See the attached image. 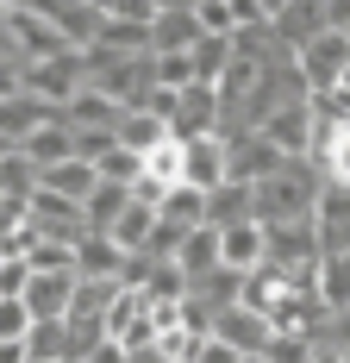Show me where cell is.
<instances>
[{"label": "cell", "mask_w": 350, "mask_h": 363, "mask_svg": "<svg viewBox=\"0 0 350 363\" xmlns=\"http://www.w3.org/2000/svg\"><path fill=\"white\" fill-rule=\"evenodd\" d=\"M319 188H325V176H319L313 163H281L269 182L250 188V219H256V225H294V219H313Z\"/></svg>", "instance_id": "cell-1"}, {"label": "cell", "mask_w": 350, "mask_h": 363, "mask_svg": "<svg viewBox=\"0 0 350 363\" xmlns=\"http://www.w3.org/2000/svg\"><path fill=\"white\" fill-rule=\"evenodd\" d=\"M6 50H13L19 63H50V57H63L69 44H63L57 26H50V6L13 0V6H6Z\"/></svg>", "instance_id": "cell-2"}, {"label": "cell", "mask_w": 350, "mask_h": 363, "mask_svg": "<svg viewBox=\"0 0 350 363\" xmlns=\"http://www.w3.org/2000/svg\"><path fill=\"white\" fill-rule=\"evenodd\" d=\"M19 88H26L32 101H44L50 113H63L75 94L88 88V63H81V50H63V57H50V63H26Z\"/></svg>", "instance_id": "cell-3"}, {"label": "cell", "mask_w": 350, "mask_h": 363, "mask_svg": "<svg viewBox=\"0 0 350 363\" xmlns=\"http://www.w3.org/2000/svg\"><path fill=\"white\" fill-rule=\"evenodd\" d=\"M263 263L294 276V269H319V232L313 219H294V225H263Z\"/></svg>", "instance_id": "cell-4"}, {"label": "cell", "mask_w": 350, "mask_h": 363, "mask_svg": "<svg viewBox=\"0 0 350 363\" xmlns=\"http://www.w3.org/2000/svg\"><path fill=\"white\" fill-rule=\"evenodd\" d=\"M344 63H350V38L344 32H319L307 50H294V69L307 82V94H332L338 75H344Z\"/></svg>", "instance_id": "cell-5"}, {"label": "cell", "mask_w": 350, "mask_h": 363, "mask_svg": "<svg viewBox=\"0 0 350 363\" xmlns=\"http://www.w3.org/2000/svg\"><path fill=\"white\" fill-rule=\"evenodd\" d=\"M313 232H319V263L350 251V188H344V182H325V188H319Z\"/></svg>", "instance_id": "cell-6"}, {"label": "cell", "mask_w": 350, "mask_h": 363, "mask_svg": "<svg viewBox=\"0 0 350 363\" xmlns=\"http://www.w3.org/2000/svg\"><path fill=\"white\" fill-rule=\"evenodd\" d=\"M201 19H194V6L181 0H163L157 6V26H150V57H194V44H201Z\"/></svg>", "instance_id": "cell-7"}, {"label": "cell", "mask_w": 350, "mask_h": 363, "mask_svg": "<svg viewBox=\"0 0 350 363\" xmlns=\"http://www.w3.org/2000/svg\"><path fill=\"white\" fill-rule=\"evenodd\" d=\"M213 338H219V345H232L238 357H269L276 326H269L263 313H250V307H225V313H213Z\"/></svg>", "instance_id": "cell-8"}, {"label": "cell", "mask_w": 350, "mask_h": 363, "mask_svg": "<svg viewBox=\"0 0 350 363\" xmlns=\"http://www.w3.org/2000/svg\"><path fill=\"white\" fill-rule=\"evenodd\" d=\"M50 26L69 50H94L106 32V0H50Z\"/></svg>", "instance_id": "cell-9"}, {"label": "cell", "mask_w": 350, "mask_h": 363, "mask_svg": "<svg viewBox=\"0 0 350 363\" xmlns=\"http://www.w3.org/2000/svg\"><path fill=\"white\" fill-rule=\"evenodd\" d=\"M325 32V19H319V0H276V13H269V38H276V50H307L313 38Z\"/></svg>", "instance_id": "cell-10"}, {"label": "cell", "mask_w": 350, "mask_h": 363, "mask_svg": "<svg viewBox=\"0 0 350 363\" xmlns=\"http://www.w3.org/2000/svg\"><path fill=\"white\" fill-rule=\"evenodd\" d=\"M225 182V138L213 132V138H194V145H181V188H201L213 194Z\"/></svg>", "instance_id": "cell-11"}, {"label": "cell", "mask_w": 350, "mask_h": 363, "mask_svg": "<svg viewBox=\"0 0 350 363\" xmlns=\"http://www.w3.org/2000/svg\"><path fill=\"white\" fill-rule=\"evenodd\" d=\"M50 119H57V113L19 88L13 101H0V145H6V150H26V138H32L38 125H50Z\"/></svg>", "instance_id": "cell-12"}, {"label": "cell", "mask_w": 350, "mask_h": 363, "mask_svg": "<svg viewBox=\"0 0 350 363\" xmlns=\"http://www.w3.org/2000/svg\"><path fill=\"white\" fill-rule=\"evenodd\" d=\"M38 188H44V194H57V201H75V207H88V194L101 188V176H94V163L69 157V163H57V169H38Z\"/></svg>", "instance_id": "cell-13"}, {"label": "cell", "mask_w": 350, "mask_h": 363, "mask_svg": "<svg viewBox=\"0 0 350 363\" xmlns=\"http://www.w3.org/2000/svg\"><path fill=\"white\" fill-rule=\"evenodd\" d=\"M219 263H225V269H238V276L263 269V225H256V219L225 225V232H219Z\"/></svg>", "instance_id": "cell-14"}, {"label": "cell", "mask_w": 350, "mask_h": 363, "mask_svg": "<svg viewBox=\"0 0 350 363\" xmlns=\"http://www.w3.org/2000/svg\"><path fill=\"white\" fill-rule=\"evenodd\" d=\"M119 269H125V251L101 238V232H88L81 245H75V276H88V282H119Z\"/></svg>", "instance_id": "cell-15"}, {"label": "cell", "mask_w": 350, "mask_h": 363, "mask_svg": "<svg viewBox=\"0 0 350 363\" xmlns=\"http://www.w3.org/2000/svg\"><path fill=\"white\" fill-rule=\"evenodd\" d=\"M69 301H75V276H32L26 282L32 320H69Z\"/></svg>", "instance_id": "cell-16"}, {"label": "cell", "mask_w": 350, "mask_h": 363, "mask_svg": "<svg viewBox=\"0 0 350 363\" xmlns=\"http://www.w3.org/2000/svg\"><path fill=\"white\" fill-rule=\"evenodd\" d=\"M119 119H125V113L113 107L106 94H94V88H81L69 107H63V125H69V132H119Z\"/></svg>", "instance_id": "cell-17"}, {"label": "cell", "mask_w": 350, "mask_h": 363, "mask_svg": "<svg viewBox=\"0 0 350 363\" xmlns=\"http://www.w3.org/2000/svg\"><path fill=\"white\" fill-rule=\"evenodd\" d=\"M175 269H181L188 282H201V276H213V269H225V263H219V232H213V225H194V232L181 238V251H175Z\"/></svg>", "instance_id": "cell-18"}, {"label": "cell", "mask_w": 350, "mask_h": 363, "mask_svg": "<svg viewBox=\"0 0 350 363\" xmlns=\"http://www.w3.org/2000/svg\"><path fill=\"white\" fill-rule=\"evenodd\" d=\"M157 145H169V125H163L157 113L132 107L125 119H119V150H132V157H150Z\"/></svg>", "instance_id": "cell-19"}, {"label": "cell", "mask_w": 350, "mask_h": 363, "mask_svg": "<svg viewBox=\"0 0 350 363\" xmlns=\"http://www.w3.org/2000/svg\"><path fill=\"white\" fill-rule=\"evenodd\" d=\"M26 157H32L38 169H57V163H69V157H75V138H69V125H63V113L26 138Z\"/></svg>", "instance_id": "cell-20"}, {"label": "cell", "mask_w": 350, "mask_h": 363, "mask_svg": "<svg viewBox=\"0 0 350 363\" xmlns=\"http://www.w3.org/2000/svg\"><path fill=\"white\" fill-rule=\"evenodd\" d=\"M244 219H250V188L244 182H219L207 194V225L225 232V225H244Z\"/></svg>", "instance_id": "cell-21"}, {"label": "cell", "mask_w": 350, "mask_h": 363, "mask_svg": "<svg viewBox=\"0 0 350 363\" xmlns=\"http://www.w3.org/2000/svg\"><path fill=\"white\" fill-rule=\"evenodd\" d=\"M150 232H157V213L132 201L125 213L113 219V232H101V238H113V245H119V251H125V257H144V245H150Z\"/></svg>", "instance_id": "cell-22"}, {"label": "cell", "mask_w": 350, "mask_h": 363, "mask_svg": "<svg viewBox=\"0 0 350 363\" xmlns=\"http://www.w3.org/2000/svg\"><path fill=\"white\" fill-rule=\"evenodd\" d=\"M281 294H288L281 269H269V263H263V269H250V276H244V289H238V307H250V313H263V320H269Z\"/></svg>", "instance_id": "cell-23"}, {"label": "cell", "mask_w": 350, "mask_h": 363, "mask_svg": "<svg viewBox=\"0 0 350 363\" xmlns=\"http://www.w3.org/2000/svg\"><path fill=\"white\" fill-rule=\"evenodd\" d=\"M157 219H163V225H181V232H194V225H207V194H201V188H181V182H175V188H169V201L157 207Z\"/></svg>", "instance_id": "cell-24"}, {"label": "cell", "mask_w": 350, "mask_h": 363, "mask_svg": "<svg viewBox=\"0 0 350 363\" xmlns=\"http://www.w3.org/2000/svg\"><path fill=\"white\" fill-rule=\"evenodd\" d=\"M144 307H181L188 301V276L175 269V263H150V276H144Z\"/></svg>", "instance_id": "cell-25"}, {"label": "cell", "mask_w": 350, "mask_h": 363, "mask_svg": "<svg viewBox=\"0 0 350 363\" xmlns=\"http://www.w3.org/2000/svg\"><path fill=\"white\" fill-rule=\"evenodd\" d=\"M319 307L325 313H350V251L319 263Z\"/></svg>", "instance_id": "cell-26"}, {"label": "cell", "mask_w": 350, "mask_h": 363, "mask_svg": "<svg viewBox=\"0 0 350 363\" xmlns=\"http://www.w3.org/2000/svg\"><path fill=\"white\" fill-rule=\"evenodd\" d=\"M38 194V163L26 150H6L0 157V201H32Z\"/></svg>", "instance_id": "cell-27"}, {"label": "cell", "mask_w": 350, "mask_h": 363, "mask_svg": "<svg viewBox=\"0 0 350 363\" xmlns=\"http://www.w3.org/2000/svg\"><path fill=\"white\" fill-rule=\"evenodd\" d=\"M188 63H194V82L201 88H219V75L232 69V38H201Z\"/></svg>", "instance_id": "cell-28"}, {"label": "cell", "mask_w": 350, "mask_h": 363, "mask_svg": "<svg viewBox=\"0 0 350 363\" xmlns=\"http://www.w3.org/2000/svg\"><path fill=\"white\" fill-rule=\"evenodd\" d=\"M132 207V194L125 188H113V182H101L94 194H88V207H81V219H88V232H113V219Z\"/></svg>", "instance_id": "cell-29"}, {"label": "cell", "mask_w": 350, "mask_h": 363, "mask_svg": "<svg viewBox=\"0 0 350 363\" xmlns=\"http://www.w3.org/2000/svg\"><path fill=\"white\" fill-rule=\"evenodd\" d=\"M26 363H63V320H38L26 332Z\"/></svg>", "instance_id": "cell-30"}, {"label": "cell", "mask_w": 350, "mask_h": 363, "mask_svg": "<svg viewBox=\"0 0 350 363\" xmlns=\"http://www.w3.org/2000/svg\"><path fill=\"white\" fill-rule=\"evenodd\" d=\"M194 19H201V32H207V38H232V32H238L232 0H194Z\"/></svg>", "instance_id": "cell-31"}, {"label": "cell", "mask_w": 350, "mask_h": 363, "mask_svg": "<svg viewBox=\"0 0 350 363\" xmlns=\"http://www.w3.org/2000/svg\"><path fill=\"white\" fill-rule=\"evenodd\" d=\"M144 176H157L163 188H175V182H181V145H175V138H169V145H157L150 157H144Z\"/></svg>", "instance_id": "cell-32"}, {"label": "cell", "mask_w": 350, "mask_h": 363, "mask_svg": "<svg viewBox=\"0 0 350 363\" xmlns=\"http://www.w3.org/2000/svg\"><path fill=\"white\" fill-rule=\"evenodd\" d=\"M32 326H38V320H32V307H26V301H0V345H19Z\"/></svg>", "instance_id": "cell-33"}, {"label": "cell", "mask_w": 350, "mask_h": 363, "mask_svg": "<svg viewBox=\"0 0 350 363\" xmlns=\"http://www.w3.org/2000/svg\"><path fill=\"white\" fill-rule=\"evenodd\" d=\"M319 176H325V182H344V188H350V132H332V150H325Z\"/></svg>", "instance_id": "cell-34"}, {"label": "cell", "mask_w": 350, "mask_h": 363, "mask_svg": "<svg viewBox=\"0 0 350 363\" xmlns=\"http://www.w3.org/2000/svg\"><path fill=\"white\" fill-rule=\"evenodd\" d=\"M313 357H319L313 338H276L269 345V363H313Z\"/></svg>", "instance_id": "cell-35"}, {"label": "cell", "mask_w": 350, "mask_h": 363, "mask_svg": "<svg viewBox=\"0 0 350 363\" xmlns=\"http://www.w3.org/2000/svg\"><path fill=\"white\" fill-rule=\"evenodd\" d=\"M26 282H32L26 257H6V269H0V301H26Z\"/></svg>", "instance_id": "cell-36"}, {"label": "cell", "mask_w": 350, "mask_h": 363, "mask_svg": "<svg viewBox=\"0 0 350 363\" xmlns=\"http://www.w3.org/2000/svg\"><path fill=\"white\" fill-rule=\"evenodd\" d=\"M19 75H26V63L0 50V101H13V94H19Z\"/></svg>", "instance_id": "cell-37"}, {"label": "cell", "mask_w": 350, "mask_h": 363, "mask_svg": "<svg viewBox=\"0 0 350 363\" xmlns=\"http://www.w3.org/2000/svg\"><path fill=\"white\" fill-rule=\"evenodd\" d=\"M319 19L325 32H350V0H319Z\"/></svg>", "instance_id": "cell-38"}, {"label": "cell", "mask_w": 350, "mask_h": 363, "mask_svg": "<svg viewBox=\"0 0 350 363\" xmlns=\"http://www.w3.org/2000/svg\"><path fill=\"white\" fill-rule=\"evenodd\" d=\"M194 363H238V351H232V345H219V338H201Z\"/></svg>", "instance_id": "cell-39"}, {"label": "cell", "mask_w": 350, "mask_h": 363, "mask_svg": "<svg viewBox=\"0 0 350 363\" xmlns=\"http://www.w3.org/2000/svg\"><path fill=\"white\" fill-rule=\"evenodd\" d=\"M88 363H125V345H113V338H106V345H101Z\"/></svg>", "instance_id": "cell-40"}, {"label": "cell", "mask_w": 350, "mask_h": 363, "mask_svg": "<svg viewBox=\"0 0 350 363\" xmlns=\"http://www.w3.org/2000/svg\"><path fill=\"white\" fill-rule=\"evenodd\" d=\"M125 363H169V357H163L157 345H144V351H125Z\"/></svg>", "instance_id": "cell-41"}, {"label": "cell", "mask_w": 350, "mask_h": 363, "mask_svg": "<svg viewBox=\"0 0 350 363\" xmlns=\"http://www.w3.org/2000/svg\"><path fill=\"white\" fill-rule=\"evenodd\" d=\"M332 94H344V101H350V63H344V75H338V88H332Z\"/></svg>", "instance_id": "cell-42"}, {"label": "cell", "mask_w": 350, "mask_h": 363, "mask_svg": "<svg viewBox=\"0 0 350 363\" xmlns=\"http://www.w3.org/2000/svg\"><path fill=\"white\" fill-rule=\"evenodd\" d=\"M0 50H6V6H0ZM6 57H13V50H6Z\"/></svg>", "instance_id": "cell-43"}, {"label": "cell", "mask_w": 350, "mask_h": 363, "mask_svg": "<svg viewBox=\"0 0 350 363\" xmlns=\"http://www.w3.org/2000/svg\"><path fill=\"white\" fill-rule=\"evenodd\" d=\"M313 363H338V351H325V345H319V357Z\"/></svg>", "instance_id": "cell-44"}, {"label": "cell", "mask_w": 350, "mask_h": 363, "mask_svg": "<svg viewBox=\"0 0 350 363\" xmlns=\"http://www.w3.org/2000/svg\"><path fill=\"white\" fill-rule=\"evenodd\" d=\"M338 363H350V345H344V351H338Z\"/></svg>", "instance_id": "cell-45"}, {"label": "cell", "mask_w": 350, "mask_h": 363, "mask_svg": "<svg viewBox=\"0 0 350 363\" xmlns=\"http://www.w3.org/2000/svg\"><path fill=\"white\" fill-rule=\"evenodd\" d=\"M238 363H269V357H238Z\"/></svg>", "instance_id": "cell-46"}, {"label": "cell", "mask_w": 350, "mask_h": 363, "mask_svg": "<svg viewBox=\"0 0 350 363\" xmlns=\"http://www.w3.org/2000/svg\"><path fill=\"white\" fill-rule=\"evenodd\" d=\"M0 269H6V245H0Z\"/></svg>", "instance_id": "cell-47"}, {"label": "cell", "mask_w": 350, "mask_h": 363, "mask_svg": "<svg viewBox=\"0 0 350 363\" xmlns=\"http://www.w3.org/2000/svg\"><path fill=\"white\" fill-rule=\"evenodd\" d=\"M344 38H350V32H344Z\"/></svg>", "instance_id": "cell-48"}]
</instances>
